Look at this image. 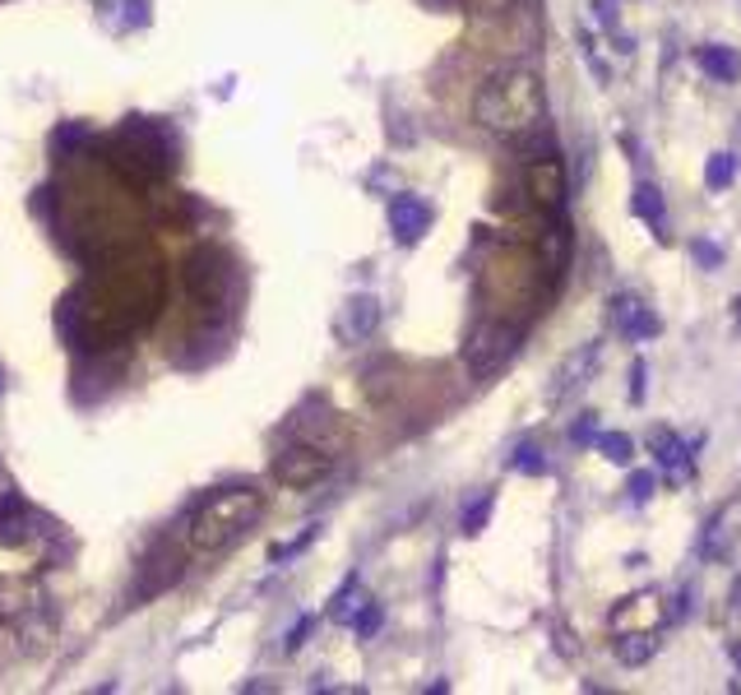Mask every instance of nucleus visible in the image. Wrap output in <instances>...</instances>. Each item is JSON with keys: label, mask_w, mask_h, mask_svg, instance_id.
<instances>
[{"label": "nucleus", "mask_w": 741, "mask_h": 695, "mask_svg": "<svg viewBox=\"0 0 741 695\" xmlns=\"http://www.w3.org/2000/svg\"><path fill=\"white\" fill-rule=\"evenodd\" d=\"M473 121L496 134V140H524V134L542 130L548 121V93H542V80L529 66H510L496 70L492 80L478 89L473 98Z\"/></svg>", "instance_id": "f257e3e1"}, {"label": "nucleus", "mask_w": 741, "mask_h": 695, "mask_svg": "<svg viewBox=\"0 0 741 695\" xmlns=\"http://www.w3.org/2000/svg\"><path fill=\"white\" fill-rule=\"evenodd\" d=\"M264 510V496L250 487H232V492H213L190 525V543L200 552H219L227 543H237L246 529H256V519Z\"/></svg>", "instance_id": "f03ea898"}, {"label": "nucleus", "mask_w": 741, "mask_h": 695, "mask_svg": "<svg viewBox=\"0 0 741 695\" xmlns=\"http://www.w3.org/2000/svg\"><path fill=\"white\" fill-rule=\"evenodd\" d=\"M519 348H524V330H519V325L486 320V325H478V330L468 334L463 362H468V372H473L478 380H492V376H501L505 366L519 357Z\"/></svg>", "instance_id": "7ed1b4c3"}, {"label": "nucleus", "mask_w": 741, "mask_h": 695, "mask_svg": "<svg viewBox=\"0 0 741 695\" xmlns=\"http://www.w3.org/2000/svg\"><path fill=\"white\" fill-rule=\"evenodd\" d=\"M524 190H529V200L542 209V214L565 209V200H571V181H565V167H561L556 153H548V158H529V167H524Z\"/></svg>", "instance_id": "20e7f679"}, {"label": "nucleus", "mask_w": 741, "mask_h": 695, "mask_svg": "<svg viewBox=\"0 0 741 695\" xmlns=\"http://www.w3.org/2000/svg\"><path fill=\"white\" fill-rule=\"evenodd\" d=\"M274 478L283 487H316L320 478H329V455L320 446H292L274 459Z\"/></svg>", "instance_id": "39448f33"}, {"label": "nucleus", "mask_w": 741, "mask_h": 695, "mask_svg": "<svg viewBox=\"0 0 741 695\" xmlns=\"http://www.w3.org/2000/svg\"><path fill=\"white\" fill-rule=\"evenodd\" d=\"M538 256H542L548 279H561V274H565V264H571V223H565V209H556V214H542Z\"/></svg>", "instance_id": "423d86ee"}, {"label": "nucleus", "mask_w": 741, "mask_h": 695, "mask_svg": "<svg viewBox=\"0 0 741 695\" xmlns=\"http://www.w3.org/2000/svg\"><path fill=\"white\" fill-rule=\"evenodd\" d=\"M432 204L417 200V196H395L389 200V232L399 237V246H417L426 237V227H432Z\"/></svg>", "instance_id": "0eeeda50"}, {"label": "nucleus", "mask_w": 741, "mask_h": 695, "mask_svg": "<svg viewBox=\"0 0 741 695\" xmlns=\"http://www.w3.org/2000/svg\"><path fill=\"white\" fill-rule=\"evenodd\" d=\"M598 357H602V343H584V348H575V353L561 362L556 385H552V399H571L575 390H584V385H589V376L598 372Z\"/></svg>", "instance_id": "6e6552de"}, {"label": "nucleus", "mask_w": 741, "mask_h": 695, "mask_svg": "<svg viewBox=\"0 0 741 695\" xmlns=\"http://www.w3.org/2000/svg\"><path fill=\"white\" fill-rule=\"evenodd\" d=\"M376 325H380V302L370 297V293H357V297H348V302H343L339 334H343L348 343H366L370 334H376Z\"/></svg>", "instance_id": "1a4fd4ad"}, {"label": "nucleus", "mask_w": 741, "mask_h": 695, "mask_svg": "<svg viewBox=\"0 0 741 695\" xmlns=\"http://www.w3.org/2000/svg\"><path fill=\"white\" fill-rule=\"evenodd\" d=\"M612 325L626 339H654L662 325H658V316L649 311L639 297H631V293H621V297H612Z\"/></svg>", "instance_id": "9d476101"}, {"label": "nucleus", "mask_w": 741, "mask_h": 695, "mask_svg": "<svg viewBox=\"0 0 741 695\" xmlns=\"http://www.w3.org/2000/svg\"><path fill=\"white\" fill-rule=\"evenodd\" d=\"M695 61H699V70H705L714 84H737V80H741V56H737L732 47H718V43H714V47H699Z\"/></svg>", "instance_id": "9b49d317"}, {"label": "nucleus", "mask_w": 741, "mask_h": 695, "mask_svg": "<svg viewBox=\"0 0 741 695\" xmlns=\"http://www.w3.org/2000/svg\"><path fill=\"white\" fill-rule=\"evenodd\" d=\"M635 214L645 219L658 237H668V204H662V190L654 181H639L635 186Z\"/></svg>", "instance_id": "f8f14e48"}, {"label": "nucleus", "mask_w": 741, "mask_h": 695, "mask_svg": "<svg viewBox=\"0 0 741 695\" xmlns=\"http://www.w3.org/2000/svg\"><path fill=\"white\" fill-rule=\"evenodd\" d=\"M654 649L658 640L645 631V635H616V659L626 663V668H639V663H649L654 659Z\"/></svg>", "instance_id": "ddd939ff"}, {"label": "nucleus", "mask_w": 741, "mask_h": 695, "mask_svg": "<svg viewBox=\"0 0 741 695\" xmlns=\"http://www.w3.org/2000/svg\"><path fill=\"white\" fill-rule=\"evenodd\" d=\"M598 455H608L612 463H631L635 459V440L626 436V432H598Z\"/></svg>", "instance_id": "4468645a"}, {"label": "nucleus", "mask_w": 741, "mask_h": 695, "mask_svg": "<svg viewBox=\"0 0 741 695\" xmlns=\"http://www.w3.org/2000/svg\"><path fill=\"white\" fill-rule=\"evenodd\" d=\"M732 177H737V158H732V153H714L709 167H705L709 190H728V186H732Z\"/></svg>", "instance_id": "2eb2a0df"}, {"label": "nucleus", "mask_w": 741, "mask_h": 695, "mask_svg": "<svg viewBox=\"0 0 741 695\" xmlns=\"http://www.w3.org/2000/svg\"><path fill=\"white\" fill-rule=\"evenodd\" d=\"M654 450H658V463L662 469H681V473H691V463H686V446L672 436H654Z\"/></svg>", "instance_id": "dca6fc26"}, {"label": "nucleus", "mask_w": 741, "mask_h": 695, "mask_svg": "<svg viewBox=\"0 0 741 695\" xmlns=\"http://www.w3.org/2000/svg\"><path fill=\"white\" fill-rule=\"evenodd\" d=\"M486 515H492V492H486L482 500H473V506L463 510V533L473 538V533H482V525H486Z\"/></svg>", "instance_id": "f3484780"}, {"label": "nucleus", "mask_w": 741, "mask_h": 695, "mask_svg": "<svg viewBox=\"0 0 741 695\" xmlns=\"http://www.w3.org/2000/svg\"><path fill=\"white\" fill-rule=\"evenodd\" d=\"M515 469H519V473L542 478V473H548V459H542V450H538V446H519V450H515Z\"/></svg>", "instance_id": "a211bd4d"}, {"label": "nucleus", "mask_w": 741, "mask_h": 695, "mask_svg": "<svg viewBox=\"0 0 741 695\" xmlns=\"http://www.w3.org/2000/svg\"><path fill=\"white\" fill-rule=\"evenodd\" d=\"M380 622H385V612H380V603H376V598H366V608L357 612V622H353V631H357V635H376V631H380Z\"/></svg>", "instance_id": "6ab92c4d"}, {"label": "nucleus", "mask_w": 741, "mask_h": 695, "mask_svg": "<svg viewBox=\"0 0 741 695\" xmlns=\"http://www.w3.org/2000/svg\"><path fill=\"white\" fill-rule=\"evenodd\" d=\"M571 440H575V446H589V440H598V413H584L571 427Z\"/></svg>", "instance_id": "aec40b11"}, {"label": "nucleus", "mask_w": 741, "mask_h": 695, "mask_svg": "<svg viewBox=\"0 0 741 695\" xmlns=\"http://www.w3.org/2000/svg\"><path fill=\"white\" fill-rule=\"evenodd\" d=\"M654 482H658L654 473H635V478H631V500H639V506H645V500L654 496Z\"/></svg>", "instance_id": "412c9836"}, {"label": "nucleus", "mask_w": 741, "mask_h": 695, "mask_svg": "<svg viewBox=\"0 0 741 695\" xmlns=\"http://www.w3.org/2000/svg\"><path fill=\"white\" fill-rule=\"evenodd\" d=\"M645 376H649V366H645V362H635V366H631V403L645 399V390H649Z\"/></svg>", "instance_id": "4be33fe9"}, {"label": "nucleus", "mask_w": 741, "mask_h": 695, "mask_svg": "<svg viewBox=\"0 0 741 695\" xmlns=\"http://www.w3.org/2000/svg\"><path fill=\"white\" fill-rule=\"evenodd\" d=\"M459 5L473 14H501V10H510V0H459Z\"/></svg>", "instance_id": "5701e85b"}, {"label": "nucleus", "mask_w": 741, "mask_h": 695, "mask_svg": "<svg viewBox=\"0 0 741 695\" xmlns=\"http://www.w3.org/2000/svg\"><path fill=\"white\" fill-rule=\"evenodd\" d=\"M691 250H695V260H699V264H705V269H714V264H724V250H718V246H709V242H695Z\"/></svg>", "instance_id": "b1692460"}, {"label": "nucleus", "mask_w": 741, "mask_h": 695, "mask_svg": "<svg viewBox=\"0 0 741 695\" xmlns=\"http://www.w3.org/2000/svg\"><path fill=\"white\" fill-rule=\"evenodd\" d=\"M306 635H310V616H306V622H302L297 631H292V640H287V649H302V640H306Z\"/></svg>", "instance_id": "393cba45"}, {"label": "nucleus", "mask_w": 741, "mask_h": 695, "mask_svg": "<svg viewBox=\"0 0 741 695\" xmlns=\"http://www.w3.org/2000/svg\"><path fill=\"white\" fill-rule=\"evenodd\" d=\"M422 5H432V10H450V5H459V0H422Z\"/></svg>", "instance_id": "a878e982"}, {"label": "nucleus", "mask_w": 741, "mask_h": 695, "mask_svg": "<svg viewBox=\"0 0 741 695\" xmlns=\"http://www.w3.org/2000/svg\"><path fill=\"white\" fill-rule=\"evenodd\" d=\"M732 663H737V668H741V645H732Z\"/></svg>", "instance_id": "bb28decb"}]
</instances>
